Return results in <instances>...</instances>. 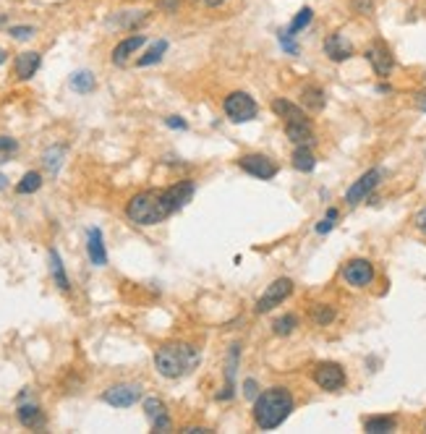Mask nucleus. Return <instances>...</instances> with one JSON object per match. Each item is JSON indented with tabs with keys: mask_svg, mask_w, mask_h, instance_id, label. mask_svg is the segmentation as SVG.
Listing matches in <instances>:
<instances>
[{
	"mask_svg": "<svg viewBox=\"0 0 426 434\" xmlns=\"http://www.w3.org/2000/svg\"><path fill=\"white\" fill-rule=\"evenodd\" d=\"M293 411V395L285 388H269L254 400V421L259 429H278Z\"/></svg>",
	"mask_w": 426,
	"mask_h": 434,
	"instance_id": "nucleus-1",
	"label": "nucleus"
},
{
	"mask_svg": "<svg viewBox=\"0 0 426 434\" xmlns=\"http://www.w3.org/2000/svg\"><path fill=\"white\" fill-rule=\"evenodd\" d=\"M199 351L194 345H186V343H167L162 348H157L155 353V369L167 379H178L186 377L188 371L199 364Z\"/></svg>",
	"mask_w": 426,
	"mask_h": 434,
	"instance_id": "nucleus-2",
	"label": "nucleus"
},
{
	"mask_svg": "<svg viewBox=\"0 0 426 434\" xmlns=\"http://www.w3.org/2000/svg\"><path fill=\"white\" fill-rule=\"evenodd\" d=\"M126 215L136 225H157L170 217L162 202V191H141V194L131 196V202L126 204Z\"/></svg>",
	"mask_w": 426,
	"mask_h": 434,
	"instance_id": "nucleus-3",
	"label": "nucleus"
},
{
	"mask_svg": "<svg viewBox=\"0 0 426 434\" xmlns=\"http://www.w3.org/2000/svg\"><path fill=\"white\" fill-rule=\"evenodd\" d=\"M225 108V115L233 120V123H246V120H254L257 118V113H259V108H257V102H254V97L246 92H233L225 97L223 102Z\"/></svg>",
	"mask_w": 426,
	"mask_h": 434,
	"instance_id": "nucleus-4",
	"label": "nucleus"
},
{
	"mask_svg": "<svg viewBox=\"0 0 426 434\" xmlns=\"http://www.w3.org/2000/svg\"><path fill=\"white\" fill-rule=\"evenodd\" d=\"M290 293H293V280L278 277V280L264 291V296L257 301V314H267V312H272V309H275L278 304H283Z\"/></svg>",
	"mask_w": 426,
	"mask_h": 434,
	"instance_id": "nucleus-5",
	"label": "nucleus"
},
{
	"mask_svg": "<svg viewBox=\"0 0 426 434\" xmlns=\"http://www.w3.org/2000/svg\"><path fill=\"white\" fill-rule=\"evenodd\" d=\"M102 400L115 408H129L141 400V388L139 385H131V382H121V385H112V388L105 390Z\"/></svg>",
	"mask_w": 426,
	"mask_h": 434,
	"instance_id": "nucleus-6",
	"label": "nucleus"
},
{
	"mask_svg": "<svg viewBox=\"0 0 426 434\" xmlns=\"http://www.w3.org/2000/svg\"><path fill=\"white\" fill-rule=\"evenodd\" d=\"M314 382L319 385L322 390H343L345 388V371L340 364H335V361H325V364H316L314 369Z\"/></svg>",
	"mask_w": 426,
	"mask_h": 434,
	"instance_id": "nucleus-7",
	"label": "nucleus"
},
{
	"mask_svg": "<svg viewBox=\"0 0 426 434\" xmlns=\"http://www.w3.org/2000/svg\"><path fill=\"white\" fill-rule=\"evenodd\" d=\"M380 181H382V170H377V167H374V170H366V173L345 191V202L351 204V207H356V204L363 202V199L380 186Z\"/></svg>",
	"mask_w": 426,
	"mask_h": 434,
	"instance_id": "nucleus-8",
	"label": "nucleus"
},
{
	"mask_svg": "<svg viewBox=\"0 0 426 434\" xmlns=\"http://www.w3.org/2000/svg\"><path fill=\"white\" fill-rule=\"evenodd\" d=\"M345 283L353 288H366L374 280V267H371L369 259H351L343 267Z\"/></svg>",
	"mask_w": 426,
	"mask_h": 434,
	"instance_id": "nucleus-9",
	"label": "nucleus"
},
{
	"mask_svg": "<svg viewBox=\"0 0 426 434\" xmlns=\"http://www.w3.org/2000/svg\"><path fill=\"white\" fill-rule=\"evenodd\" d=\"M238 165H241L243 173H249V176H254V178H264V181H267V178L278 176V165H275L267 155H243V158L238 160Z\"/></svg>",
	"mask_w": 426,
	"mask_h": 434,
	"instance_id": "nucleus-10",
	"label": "nucleus"
},
{
	"mask_svg": "<svg viewBox=\"0 0 426 434\" xmlns=\"http://www.w3.org/2000/svg\"><path fill=\"white\" fill-rule=\"evenodd\" d=\"M366 60H369L371 68L377 71V76H389L392 74V68H395V58H392V53L387 50V45H382V42H377V45H371L369 50H366Z\"/></svg>",
	"mask_w": 426,
	"mask_h": 434,
	"instance_id": "nucleus-11",
	"label": "nucleus"
},
{
	"mask_svg": "<svg viewBox=\"0 0 426 434\" xmlns=\"http://www.w3.org/2000/svg\"><path fill=\"white\" fill-rule=\"evenodd\" d=\"M144 414H147L155 432H170V416H167V408L160 397H147L144 400Z\"/></svg>",
	"mask_w": 426,
	"mask_h": 434,
	"instance_id": "nucleus-12",
	"label": "nucleus"
},
{
	"mask_svg": "<svg viewBox=\"0 0 426 434\" xmlns=\"http://www.w3.org/2000/svg\"><path fill=\"white\" fill-rule=\"evenodd\" d=\"M325 56L330 58V60H335V63H343V60H348V58L353 56V45L340 34V32H335V34H330V37L325 39Z\"/></svg>",
	"mask_w": 426,
	"mask_h": 434,
	"instance_id": "nucleus-13",
	"label": "nucleus"
},
{
	"mask_svg": "<svg viewBox=\"0 0 426 434\" xmlns=\"http://www.w3.org/2000/svg\"><path fill=\"white\" fill-rule=\"evenodd\" d=\"M86 251H89V259H92L94 267H105L108 264V251H105V243H102L100 228L89 231V236H86Z\"/></svg>",
	"mask_w": 426,
	"mask_h": 434,
	"instance_id": "nucleus-14",
	"label": "nucleus"
},
{
	"mask_svg": "<svg viewBox=\"0 0 426 434\" xmlns=\"http://www.w3.org/2000/svg\"><path fill=\"white\" fill-rule=\"evenodd\" d=\"M144 42H147L144 34H134V37H126L123 42H118L115 50H112V63L123 65L131 56H134V53H136V50H139L141 45H144Z\"/></svg>",
	"mask_w": 426,
	"mask_h": 434,
	"instance_id": "nucleus-15",
	"label": "nucleus"
},
{
	"mask_svg": "<svg viewBox=\"0 0 426 434\" xmlns=\"http://www.w3.org/2000/svg\"><path fill=\"white\" fill-rule=\"evenodd\" d=\"M285 134H288V139L293 141V144H311L314 141V134H311V126H309V120H288L285 123Z\"/></svg>",
	"mask_w": 426,
	"mask_h": 434,
	"instance_id": "nucleus-16",
	"label": "nucleus"
},
{
	"mask_svg": "<svg viewBox=\"0 0 426 434\" xmlns=\"http://www.w3.org/2000/svg\"><path fill=\"white\" fill-rule=\"evenodd\" d=\"M39 63H42L39 53H21V56H16V63H13V68H16V76L27 82V79H32V76L37 74Z\"/></svg>",
	"mask_w": 426,
	"mask_h": 434,
	"instance_id": "nucleus-17",
	"label": "nucleus"
},
{
	"mask_svg": "<svg viewBox=\"0 0 426 434\" xmlns=\"http://www.w3.org/2000/svg\"><path fill=\"white\" fill-rule=\"evenodd\" d=\"M19 421L27 429H42L45 426V414H42V408L34 406V403H24V406H19Z\"/></svg>",
	"mask_w": 426,
	"mask_h": 434,
	"instance_id": "nucleus-18",
	"label": "nucleus"
},
{
	"mask_svg": "<svg viewBox=\"0 0 426 434\" xmlns=\"http://www.w3.org/2000/svg\"><path fill=\"white\" fill-rule=\"evenodd\" d=\"M395 426H398V421L392 416H371L363 421V429L369 434H389L395 432Z\"/></svg>",
	"mask_w": 426,
	"mask_h": 434,
	"instance_id": "nucleus-19",
	"label": "nucleus"
},
{
	"mask_svg": "<svg viewBox=\"0 0 426 434\" xmlns=\"http://www.w3.org/2000/svg\"><path fill=\"white\" fill-rule=\"evenodd\" d=\"M50 275H53V280H56V286L60 288V291H68V288H71L68 275H65V267H63V259H60V254H58L56 249H50Z\"/></svg>",
	"mask_w": 426,
	"mask_h": 434,
	"instance_id": "nucleus-20",
	"label": "nucleus"
},
{
	"mask_svg": "<svg viewBox=\"0 0 426 434\" xmlns=\"http://www.w3.org/2000/svg\"><path fill=\"white\" fill-rule=\"evenodd\" d=\"M301 102H304L309 110L319 113V110H325L327 97H325V92H322L319 87H304V92H301Z\"/></svg>",
	"mask_w": 426,
	"mask_h": 434,
	"instance_id": "nucleus-21",
	"label": "nucleus"
},
{
	"mask_svg": "<svg viewBox=\"0 0 426 434\" xmlns=\"http://www.w3.org/2000/svg\"><path fill=\"white\" fill-rule=\"evenodd\" d=\"M293 167H296V170H301V173H311V170L316 167L314 152L306 147V144H301V147L293 152Z\"/></svg>",
	"mask_w": 426,
	"mask_h": 434,
	"instance_id": "nucleus-22",
	"label": "nucleus"
},
{
	"mask_svg": "<svg viewBox=\"0 0 426 434\" xmlns=\"http://www.w3.org/2000/svg\"><path fill=\"white\" fill-rule=\"evenodd\" d=\"M272 110L285 120H306V113L301 110L298 105H293L290 100H275L272 102Z\"/></svg>",
	"mask_w": 426,
	"mask_h": 434,
	"instance_id": "nucleus-23",
	"label": "nucleus"
},
{
	"mask_svg": "<svg viewBox=\"0 0 426 434\" xmlns=\"http://www.w3.org/2000/svg\"><path fill=\"white\" fill-rule=\"evenodd\" d=\"M97 87V79H94L92 71H76L74 76H71V89L79 94H89Z\"/></svg>",
	"mask_w": 426,
	"mask_h": 434,
	"instance_id": "nucleus-24",
	"label": "nucleus"
},
{
	"mask_svg": "<svg viewBox=\"0 0 426 434\" xmlns=\"http://www.w3.org/2000/svg\"><path fill=\"white\" fill-rule=\"evenodd\" d=\"M165 50H167V42H165V39H157V42H155V45L149 47L147 53L139 58V65L144 68V65L160 63V60H162V56H165Z\"/></svg>",
	"mask_w": 426,
	"mask_h": 434,
	"instance_id": "nucleus-25",
	"label": "nucleus"
},
{
	"mask_svg": "<svg viewBox=\"0 0 426 434\" xmlns=\"http://www.w3.org/2000/svg\"><path fill=\"white\" fill-rule=\"evenodd\" d=\"M311 19H314V11H311V8H309V6H306V8L298 11L296 19L290 21V27H288L285 32H288V34H293V37H296V34H298V32H301V29H306V27H309V24H311Z\"/></svg>",
	"mask_w": 426,
	"mask_h": 434,
	"instance_id": "nucleus-26",
	"label": "nucleus"
},
{
	"mask_svg": "<svg viewBox=\"0 0 426 434\" xmlns=\"http://www.w3.org/2000/svg\"><path fill=\"white\" fill-rule=\"evenodd\" d=\"M63 155H65L63 147H50L45 152L42 162H45V167L50 170V173H58V170H60V165H63Z\"/></svg>",
	"mask_w": 426,
	"mask_h": 434,
	"instance_id": "nucleus-27",
	"label": "nucleus"
},
{
	"mask_svg": "<svg viewBox=\"0 0 426 434\" xmlns=\"http://www.w3.org/2000/svg\"><path fill=\"white\" fill-rule=\"evenodd\" d=\"M39 186H42V176L32 170V173H27V176H24V178H21V181H19V186H16V191H19V194H34V191H37Z\"/></svg>",
	"mask_w": 426,
	"mask_h": 434,
	"instance_id": "nucleus-28",
	"label": "nucleus"
},
{
	"mask_svg": "<svg viewBox=\"0 0 426 434\" xmlns=\"http://www.w3.org/2000/svg\"><path fill=\"white\" fill-rule=\"evenodd\" d=\"M298 327V317L296 314H285L280 317V319H275V324H272V330H275V335H290L293 330Z\"/></svg>",
	"mask_w": 426,
	"mask_h": 434,
	"instance_id": "nucleus-29",
	"label": "nucleus"
},
{
	"mask_svg": "<svg viewBox=\"0 0 426 434\" xmlns=\"http://www.w3.org/2000/svg\"><path fill=\"white\" fill-rule=\"evenodd\" d=\"M311 319H314L316 324H322V327H327V324L335 319V309L327 304H316L314 309H311Z\"/></svg>",
	"mask_w": 426,
	"mask_h": 434,
	"instance_id": "nucleus-30",
	"label": "nucleus"
},
{
	"mask_svg": "<svg viewBox=\"0 0 426 434\" xmlns=\"http://www.w3.org/2000/svg\"><path fill=\"white\" fill-rule=\"evenodd\" d=\"M337 215H340V212H337L335 207H333V210H327V217H325L322 222H319V225H316V233H322V236H325V233L333 231V228H335V220H337Z\"/></svg>",
	"mask_w": 426,
	"mask_h": 434,
	"instance_id": "nucleus-31",
	"label": "nucleus"
},
{
	"mask_svg": "<svg viewBox=\"0 0 426 434\" xmlns=\"http://www.w3.org/2000/svg\"><path fill=\"white\" fill-rule=\"evenodd\" d=\"M280 45L285 47V53H290V56H298V45L293 42V34H288V32H280Z\"/></svg>",
	"mask_w": 426,
	"mask_h": 434,
	"instance_id": "nucleus-32",
	"label": "nucleus"
},
{
	"mask_svg": "<svg viewBox=\"0 0 426 434\" xmlns=\"http://www.w3.org/2000/svg\"><path fill=\"white\" fill-rule=\"evenodd\" d=\"M32 34H34V29L32 27H11V37L13 39H21V42H24V39H29Z\"/></svg>",
	"mask_w": 426,
	"mask_h": 434,
	"instance_id": "nucleus-33",
	"label": "nucleus"
},
{
	"mask_svg": "<svg viewBox=\"0 0 426 434\" xmlns=\"http://www.w3.org/2000/svg\"><path fill=\"white\" fill-rule=\"evenodd\" d=\"M19 149V141L8 136H0V152H16Z\"/></svg>",
	"mask_w": 426,
	"mask_h": 434,
	"instance_id": "nucleus-34",
	"label": "nucleus"
},
{
	"mask_svg": "<svg viewBox=\"0 0 426 434\" xmlns=\"http://www.w3.org/2000/svg\"><path fill=\"white\" fill-rule=\"evenodd\" d=\"M243 395L251 397V400H257V395H259V392H257V379H246V382H243Z\"/></svg>",
	"mask_w": 426,
	"mask_h": 434,
	"instance_id": "nucleus-35",
	"label": "nucleus"
},
{
	"mask_svg": "<svg viewBox=\"0 0 426 434\" xmlns=\"http://www.w3.org/2000/svg\"><path fill=\"white\" fill-rule=\"evenodd\" d=\"M165 123L170 126V129H186V126H188V123H186L183 118H178V115H170V118H167Z\"/></svg>",
	"mask_w": 426,
	"mask_h": 434,
	"instance_id": "nucleus-36",
	"label": "nucleus"
},
{
	"mask_svg": "<svg viewBox=\"0 0 426 434\" xmlns=\"http://www.w3.org/2000/svg\"><path fill=\"white\" fill-rule=\"evenodd\" d=\"M416 228H418L421 233H426V207L416 215Z\"/></svg>",
	"mask_w": 426,
	"mask_h": 434,
	"instance_id": "nucleus-37",
	"label": "nucleus"
},
{
	"mask_svg": "<svg viewBox=\"0 0 426 434\" xmlns=\"http://www.w3.org/2000/svg\"><path fill=\"white\" fill-rule=\"evenodd\" d=\"M183 434H212L209 429H204V426H186Z\"/></svg>",
	"mask_w": 426,
	"mask_h": 434,
	"instance_id": "nucleus-38",
	"label": "nucleus"
},
{
	"mask_svg": "<svg viewBox=\"0 0 426 434\" xmlns=\"http://www.w3.org/2000/svg\"><path fill=\"white\" fill-rule=\"evenodd\" d=\"M160 6H162V8H165V11H170V13H173V11L178 8V0H160Z\"/></svg>",
	"mask_w": 426,
	"mask_h": 434,
	"instance_id": "nucleus-39",
	"label": "nucleus"
},
{
	"mask_svg": "<svg viewBox=\"0 0 426 434\" xmlns=\"http://www.w3.org/2000/svg\"><path fill=\"white\" fill-rule=\"evenodd\" d=\"M416 108L426 113V92H418L416 94Z\"/></svg>",
	"mask_w": 426,
	"mask_h": 434,
	"instance_id": "nucleus-40",
	"label": "nucleus"
},
{
	"mask_svg": "<svg viewBox=\"0 0 426 434\" xmlns=\"http://www.w3.org/2000/svg\"><path fill=\"white\" fill-rule=\"evenodd\" d=\"M225 0H204V6H209V8H217V6H223Z\"/></svg>",
	"mask_w": 426,
	"mask_h": 434,
	"instance_id": "nucleus-41",
	"label": "nucleus"
},
{
	"mask_svg": "<svg viewBox=\"0 0 426 434\" xmlns=\"http://www.w3.org/2000/svg\"><path fill=\"white\" fill-rule=\"evenodd\" d=\"M6 186H8V178H6V176H3V173H0V191H3Z\"/></svg>",
	"mask_w": 426,
	"mask_h": 434,
	"instance_id": "nucleus-42",
	"label": "nucleus"
},
{
	"mask_svg": "<svg viewBox=\"0 0 426 434\" xmlns=\"http://www.w3.org/2000/svg\"><path fill=\"white\" fill-rule=\"evenodd\" d=\"M6 63V50H3V47H0V65Z\"/></svg>",
	"mask_w": 426,
	"mask_h": 434,
	"instance_id": "nucleus-43",
	"label": "nucleus"
}]
</instances>
